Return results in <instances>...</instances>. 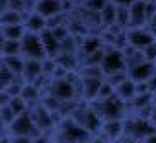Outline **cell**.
I'll return each mask as SVG.
<instances>
[{"mask_svg":"<svg viewBox=\"0 0 156 143\" xmlns=\"http://www.w3.org/2000/svg\"><path fill=\"white\" fill-rule=\"evenodd\" d=\"M154 74H156L154 64H152L151 61H145V59L127 68V75H129L134 83H147Z\"/></svg>","mask_w":156,"mask_h":143,"instance_id":"277c9868","label":"cell"},{"mask_svg":"<svg viewBox=\"0 0 156 143\" xmlns=\"http://www.w3.org/2000/svg\"><path fill=\"white\" fill-rule=\"evenodd\" d=\"M116 96H118L123 103H130V101L136 97V83H134L130 77H127L123 83H119V85L116 86Z\"/></svg>","mask_w":156,"mask_h":143,"instance_id":"9c48e42d","label":"cell"},{"mask_svg":"<svg viewBox=\"0 0 156 143\" xmlns=\"http://www.w3.org/2000/svg\"><path fill=\"white\" fill-rule=\"evenodd\" d=\"M20 46H22V57L24 59L42 61V59L48 57L46 50H44V42H42L41 33H30V31H26V35L20 40Z\"/></svg>","mask_w":156,"mask_h":143,"instance_id":"7a4b0ae2","label":"cell"},{"mask_svg":"<svg viewBox=\"0 0 156 143\" xmlns=\"http://www.w3.org/2000/svg\"><path fill=\"white\" fill-rule=\"evenodd\" d=\"M24 28H26V31H30V33H42L46 28H48V20L42 17V15H39L37 11H30V13H26V17H24Z\"/></svg>","mask_w":156,"mask_h":143,"instance_id":"ba28073f","label":"cell"},{"mask_svg":"<svg viewBox=\"0 0 156 143\" xmlns=\"http://www.w3.org/2000/svg\"><path fill=\"white\" fill-rule=\"evenodd\" d=\"M101 70H103L105 77L118 74V72H127V59H125L123 48L105 46V53L101 59Z\"/></svg>","mask_w":156,"mask_h":143,"instance_id":"6da1fadb","label":"cell"},{"mask_svg":"<svg viewBox=\"0 0 156 143\" xmlns=\"http://www.w3.org/2000/svg\"><path fill=\"white\" fill-rule=\"evenodd\" d=\"M24 4H26V8L31 11V9L35 8V4H37V0H24Z\"/></svg>","mask_w":156,"mask_h":143,"instance_id":"7c38bea8","label":"cell"},{"mask_svg":"<svg viewBox=\"0 0 156 143\" xmlns=\"http://www.w3.org/2000/svg\"><path fill=\"white\" fill-rule=\"evenodd\" d=\"M116 13H118V8L108 0V4L98 13L99 22H101L103 26H107V28H114V26H116Z\"/></svg>","mask_w":156,"mask_h":143,"instance_id":"30bf717a","label":"cell"},{"mask_svg":"<svg viewBox=\"0 0 156 143\" xmlns=\"http://www.w3.org/2000/svg\"><path fill=\"white\" fill-rule=\"evenodd\" d=\"M110 2H112L116 8H130L136 0H110Z\"/></svg>","mask_w":156,"mask_h":143,"instance_id":"8fae6325","label":"cell"},{"mask_svg":"<svg viewBox=\"0 0 156 143\" xmlns=\"http://www.w3.org/2000/svg\"><path fill=\"white\" fill-rule=\"evenodd\" d=\"M44 75L42 72V61L37 59H24V70H22V81L24 83H37Z\"/></svg>","mask_w":156,"mask_h":143,"instance_id":"8992f818","label":"cell"},{"mask_svg":"<svg viewBox=\"0 0 156 143\" xmlns=\"http://www.w3.org/2000/svg\"><path fill=\"white\" fill-rule=\"evenodd\" d=\"M152 64H154V70H156V59H154V61H152Z\"/></svg>","mask_w":156,"mask_h":143,"instance_id":"4fadbf2b","label":"cell"},{"mask_svg":"<svg viewBox=\"0 0 156 143\" xmlns=\"http://www.w3.org/2000/svg\"><path fill=\"white\" fill-rule=\"evenodd\" d=\"M125 39H127V46L141 51L156 40V35H152L147 28H129L125 30Z\"/></svg>","mask_w":156,"mask_h":143,"instance_id":"3957f363","label":"cell"},{"mask_svg":"<svg viewBox=\"0 0 156 143\" xmlns=\"http://www.w3.org/2000/svg\"><path fill=\"white\" fill-rule=\"evenodd\" d=\"M33 11L42 15L46 20H50V19L64 13V0H37Z\"/></svg>","mask_w":156,"mask_h":143,"instance_id":"5b68a950","label":"cell"},{"mask_svg":"<svg viewBox=\"0 0 156 143\" xmlns=\"http://www.w3.org/2000/svg\"><path fill=\"white\" fill-rule=\"evenodd\" d=\"M145 24H147V4L141 0H136L129 8V28H145Z\"/></svg>","mask_w":156,"mask_h":143,"instance_id":"52a82bcc","label":"cell"}]
</instances>
